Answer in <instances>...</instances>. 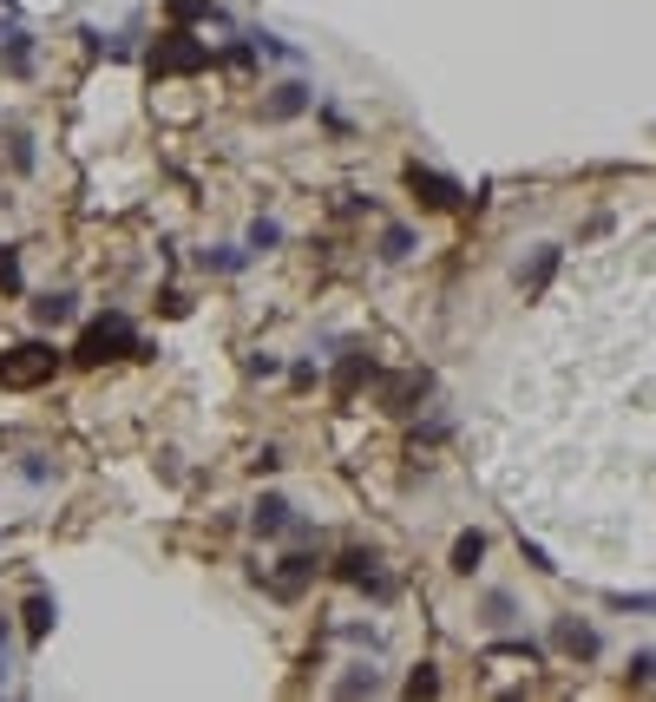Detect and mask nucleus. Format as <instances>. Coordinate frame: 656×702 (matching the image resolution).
Wrapping results in <instances>:
<instances>
[{"label":"nucleus","instance_id":"1","mask_svg":"<svg viewBox=\"0 0 656 702\" xmlns=\"http://www.w3.org/2000/svg\"><path fill=\"white\" fill-rule=\"evenodd\" d=\"M53 368H59V355L46 342H20V348L0 355V388H39Z\"/></svg>","mask_w":656,"mask_h":702},{"label":"nucleus","instance_id":"2","mask_svg":"<svg viewBox=\"0 0 656 702\" xmlns=\"http://www.w3.org/2000/svg\"><path fill=\"white\" fill-rule=\"evenodd\" d=\"M118 348H131V322H125V315H105V322H92V329H85L79 361H92V368H99V361H112Z\"/></svg>","mask_w":656,"mask_h":702},{"label":"nucleus","instance_id":"3","mask_svg":"<svg viewBox=\"0 0 656 702\" xmlns=\"http://www.w3.org/2000/svg\"><path fill=\"white\" fill-rule=\"evenodd\" d=\"M158 66H164V72H191V66H210V46H197L191 33H164V46H158Z\"/></svg>","mask_w":656,"mask_h":702},{"label":"nucleus","instance_id":"4","mask_svg":"<svg viewBox=\"0 0 656 702\" xmlns=\"http://www.w3.org/2000/svg\"><path fill=\"white\" fill-rule=\"evenodd\" d=\"M407 184L421 191V204H427V210H453V204H460V184H447V177H434V171H421V164L407 171Z\"/></svg>","mask_w":656,"mask_h":702},{"label":"nucleus","instance_id":"5","mask_svg":"<svg viewBox=\"0 0 656 702\" xmlns=\"http://www.w3.org/2000/svg\"><path fill=\"white\" fill-rule=\"evenodd\" d=\"M559 651H572V657H585V664H591V657H598V631L565 618V624H559Z\"/></svg>","mask_w":656,"mask_h":702},{"label":"nucleus","instance_id":"6","mask_svg":"<svg viewBox=\"0 0 656 702\" xmlns=\"http://www.w3.org/2000/svg\"><path fill=\"white\" fill-rule=\"evenodd\" d=\"M309 105V85H276V99H269V118H296Z\"/></svg>","mask_w":656,"mask_h":702},{"label":"nucleus","instance_id":"7","mask_svg":"<svg viewBox=\"0 0 656 702\" xmlns=\"http://www.w3.org/2000/svg\"><path fill=\"white\" fill-rule=\"evenodd\" d=\"M486 559V539L480 532H460V545H453V572H473Z\"/></svg>","mask_w":656,"mask_h":702},{"label":"nucleus","instance_id":"8","mask_svg":"<svg viewBox=\"0 0 656 702\" xmlns=\"http://www.w3.org/2000/svg\"><path fill=\"white\" fill-rule=\"evenodd\" d=\"M283 526H289V506H283V499L269 493V499L256 506V532H283Z\"/></svg>","mask_w":656,"mask_h":702},{"label":"nucleus","instance_id":"9","mask_svg":"<svg viewBox=\"0 0 656 702\" xmlns=\"http://www.w3.org/2000/svg\"><path fill=\"white\" fill-rule=\"evenodd\" d=\"M33 315H39V322H66L72 302H66V296H46V302H33Z\"/></svg>","mask_w":656,"mask_h":702},{"label":"nucleus","instance_id":"10","mask_svg":"<svg viewBox=\"0 0 656 702\" xmlns=\"http://www.w3.org/2000/svg\"><path fill=\"white\" fill-rule=\"evenodd\" d=\"M46 624H53V605H46V598H33V605H26V631H33V637H46Z\"/></svg>","mask_w":656,"mask_h":702},{"label":"nucleus","instance_id":"11","mask_svg":"<svg viewBox=\"0 0 656 702\" xmlns=\"http://www.w3.org/2000/svg\"><path fill=\"white\" fill-rule=\"evenodd\" d=\"M552 269H559V250H539V256H532V276H526V283H532V289H539V283H545V276H552Z\"/></svg>","mask_w":656,"mask_h":702},{"label":"nucleus","instance_id":"12","mask_svg":"<svg viewBox=\"0 0 656 702\" xmlns=\"http://www.w3.org/2000/svg\"><path fill=\"white\" fill-rule=\"evenodd\" d=\"M171 13H177V20H210L217 7H210V0H171Z\"/></svg>","mask_w":656,"mask_h":702},{"label":"nucleus","instance_id":"13","mask_svg":"<svg viewBox=\"0 0 656 702\" xmlns=\"http://www.w3.org/2000/svg\"><path fill=\"white\" fill-rule=\"evenodd\" d=\"M611 605H618V611H656V598H651V591H618Z\"/></svg>","mask_w":656,"mask_h":702},{"label":"nucleus","instance_id":"14","mask_svg":"<svg viewBox=\"0 0 656 702\" xmlns=\"http://www.w3.org/2000/svg\"><path fill=\"white\" fill-rule=\"evenodd\" d=\"M631 683H656V651H644V657H631Z\"/></svg>","mask_w":656,"mask_h":702},{"label":"nucleus","instance_id":"15","mask_svg":"<svg viewBox=\"0 0 656 702\" xmlns=\"http://www.w3.org/2000/svg\"><path fill=\"white\" fill-rule=\"evenodd\" d=\"M20 283V263H13V250H0V289H13Z\"/></svg>","mask_w":656,"mask_h":702}]
</instances>
